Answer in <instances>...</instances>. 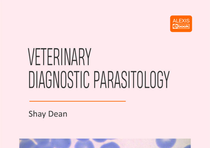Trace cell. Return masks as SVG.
Returning <instances> with one entry per match:
<instances>
[{"mask_svg": "<svg viewBox=\"0 0 210 148\" xmlns=\"http://www.w3.org/2000/svg\"><path fill=\"white\" fill-rule=\"evenodd\" d=\"M21 141L19 144V148H34L35 143L29 139H20Z\"/></svg>", "mask_w": 210, "mask_h": 148, "instance_id": "6", "label": "cell"}, {"mask_svg": "<svg viewBox=\"0 0 210 148\" xmlns=\"http://www.w3.org/2000/svg\"><path fill=\"white\" fill-rule=\"evenodd\" d=\"M133 88H134V73H133Z\"/></svg>", "mask_w": 210, "mask_h": 148, "instance_id": "16", "label": "cell"}, {"mask_svg": "<svg viewBox=\"0 0 210 148\" xmlns=\"http://www.w3.org/2000/svg\"><path fill=\"white\" fill-rule=\"evenodd\" d=\"M48 72H50V76H52V74H51V72L50 71H48L46 72V87H47V88H50V87H48L47 86V73Z\"/></svg>", "mask_w": 210, "mask_h": 148, "instance_id": "10", "label": "cell"}, {"mask_svg": "<svg viewBox=\"0 0 210 148\" xmlns=\"http://www.w3.org/2000/svg\"><path fill=\"white\" fill-rule=\"evenodd\" d=\"M42 74V72L41 71V75L40 78V82H39V88H40V85L41 81V76Z\"/></svg>", "mask_w": 210, "mask_h": 148, "instance_id": "25", "label": "cell"}, {"mask_svg": "<svg viewBox=\"0 0 210 148\" xmlns=\"http://www.w3.org/2000/svg\"><path fill=\"white\" fill-rule=\"evenodd\" d=\"M172 32H190L192 30V17L190 15H171L170 17Z\"/></svg>", "mask_w": 210, "mask_h": 148, "instance_id": "1", "label": "cell"}, {"mask_svg": "<svg viewBox=\"0 0 210 148\" xmlns=\"http://www.w3.org/2000/svg\"><path fill=\"white\" fill-rule=\"evenodd\" d=\"M103 73H102V79H101V85L100 88H101L102 83V80H103Z\"/></svg>", "mask_w": 210, "mask_h": 148, "instance_id": "19", "label": "cell"}, {"mask_svg": "<svg viewBox=\"0 0 210 148\" xmlns=\"http://www.w3.org/2000/svg\"><path fill=\"white\" fill-rule=\"evenodd\" d=\"M169 72H170L169 71L168 75L167 77V80H166V88H167V79L168 78V77L169 76Z\"/></svg>", "mask_w": 210, "mask_h": 148, "instance_id": "23", "label": "cell"}, {"mask_svg": "<svg viewBox=\"0 0 210 148\" xmlns=\"http://www.w3.org/2000/svg\"><path fill=\"white\" fill-rule=\"evenodd\" d=\"M50 142L55 148H69L71 144L70 139H51Z\"/></svg>", "mask_w": 210, "mask_h": 148, "instance_id": "2", "label": "cell"}, {"mask_svg": "<svg viewBox=\"0 0 210 148\" xmlns=\"http://www.w3.org/2000/svg\"><path fill=\"white\" fill-rule=\"evenodd\" d=\"M36 88H37V71H36Z\"/></svg>", "mask_w": 210, "mask_h": 148, "instance_id": "28", "label": "cell"}, {"mask_svg": "<svg viewBox=\"0 0 210 148\" xmlns=\"http://www.w3.org/2000/svg\"><path fill=\"white\" fill-rule=\"evenodd\" d=\"M74 72H76V88H77V72H79V71H74Z\"/></svg>", "mask_w": 210, "mask_h": 148, "instance_id": "12", "label": "cell"}, {"mask_svg": "<svg viewBox=\"0 0 210 148\" xmlns=\"http://www.w3.org/2000/svg\"><path fill=\"white\" fill-rule=\"evenodd\" d=\"M160 72L162 74V76H163V73H162V72L161 71H159L158 72V74H157V85H158V87L159 88H160V87L158 86V74H159V73Z\"/></svg>", "mask_w": 210, "mask_h": 148, "instance_id": "9", "label": "cell"}, {"mask_svg": "<svg viewBox=\"0 0 210 148\" xmlns=\"http://www.w3.org/2000/svg\"><path fill=\"white\" fill-rule=\"evenodd\" d=\"M117 71L116 73V77L115 82V86H114V88H115V87H116V79H117Z\"/></svg>", "mask_w": 210, "mask_h": 148, "instance_id": "17", "label": "cell"}, {"mask_svg": "<svg viewBox=\"0 0 210 148\" xmlns=\"http://www.w3.org/2000/svg\"><path fill=\"white\" fill-rule=\"evenodd\" d=\"M117 73H118V81H119V88H120V79H119V76L118 73V71H117Z\"/></svg>", "mask_w": 210, "mask_h": 148, "instance_id": "18", "label": "cell"}, {"mask_svg": "<svg viewBox=\"0 0 210 148\" xmlns=\"http://www.w3.org/2000/svg\"></svg>", "mask_w": 210, "mask_h": 148, "instance_id": "27", "label": "cell"}, {"mask_svg": "<svg viewBox=\"0 0 210 148\" xmlns=\"http://www.w3.org/2000/svg\"><path fill=\"white\" fill-rule=\"evenodd\" d=\"M42 73V76H43V83H44V88H45V84H44V78H43V72L42 71H41Z\"/></svg>", "mask_w": 210, "mask_h": 148, "instance_id": "24", "label": "cell"}, {"mask_svg": "<svg viewBox=\"0 0 210 148\" xmlns=\"http://www.w3.org/2000/svg\"><path fill=\"white\" fill-rule=\"evenodd\" d=\"M81 88H82V71H81Z\"/></svg>", "mask_w": 210, "mask_h": 148, "instance_id": "13", "label": "cell"}, {"mask_svg": "<svg viewBox=\"0 0 210 148\" xmlns=\"http://www.w3.org/2000/svg\"><path fill=\"white\" fill-rule=\"evenodd\" d=\"M137 86L139 83H140L141 87L142 88L143 85V74L142 72L141 71L140 75V71H139L137 73Z\"/></svg>", "mask_w": 210, "mask_h": 148, "instance_id": "8", "label": "cell"}, {"mask_svg": "<svg viewBox=\"0 0 210 148\" xmlns=\"http://www.w3.org/2000/svg\"><path fill=\"white\" fill-rule=\"evenodd\" d=\"M74 145V148H94L92 142L88 139H78Z\"/></svg>", "mask_w": 210, "mask_h": 148, "instance_id": "5", "label": "cell"}, {"mask_svg": "<svg viewBox=\"0 0 210 148\" xmlns=\"http://www.w3.org/2000/svg\"><path fill=\"white\" fill-rule=\"evenodd\" d=\"M37 143L34 148H54L50 139H34Z\"/></svg>", "mask_w": 210, "mask_h": 148, "instance_id": "4", "label": "cell"}, {"mask_svg": "<svg viewBox=\"0 0 210 148\" xmlns=\"http://www.w3.org/2000/svg\"><path fill=\"white\" fill-rule=\"evenodd\" d=\"M176 139H156L157 146L160 148H171L175 144Z\"/></svg>", "mask_w": 210, "mask_h": 148, "instance_id": "3", "label": "cell"}, {"mask_svg": "<svg viewBox=\"0 0 210 148\" xmlns=\"http://www.w3.org/2000/svg\"><path fill=\"white\" fill-rule=\"evenodd\" d=\"M54 71V75H55V78H56V84H57V88H59V87L58 86V83H57V79H56V74H55V71Z\"/></svg>", "mask_w": 210, "mask_h": 148, "instance_id": "15", "label": "cell"}, {"mask_svg": "<svg viewBox=\"0 0 210 148\" xmlns=\"http://www.w3.org/2000/svg\"><path fill=\"white\" fill-rule=\"evenodd\" d=\"M184 148H191V145H189L185 147Z\"/></svg>", "mask_w": 210, "mask_h": 148, "instance_id": "26", "label": "cell"}, {"mask_svg": "<svg viewBox=\"0 0 210 148\" xmlns=\"http://www.w3.org/2000/svg\"><path fill=\"white\" fill-rule=\"evenodd\" d=\"M100 148H120V147L116 143L112 142L103 144Z\"/></svg>", "mask_w": 210, "mask_h": 148, "instance_id": "7", "label": "cell"}, {"mask_svg": "<svg viewBox=\"0 0 210 148\" xmlns=\"http://www.w3.org/2000/svg\"><path fill=\"white\" fill-rule=\"evenodd\" d=\"M103 74H104V80H105V88H107L106 85V81H105V73H104V71H103Z\"/></svg>", "mask_w": 210, "mask_h": 148, "instance_id": "20", "label": "cell"}, {"mask_svg": "<svg viewBox=\"0 0 210 148\" xmlns=\"http://www.w3.org/2000/svg\"><path fill=\"white\" fill-rule=\"evenodd\" d=\"M146 71H145V88H146Z\"/></svg>", "mask_w": 210, "mask_h": 148, "instance_id": "21", "label": "cell"}, {"mask_svg": "<svg viewBox=\"0 0 210 148\" xmlns=\"http://www.w3.org/2000/svg\"><path fill=\"white\" fill-rule=\"evenodd\" d=\"M71 72V71H69V72L68 73V78H69V79H70V80H71L72 81V86L71 87H69L70 88H72L73 87V81H72V80L69 77V73L70 72Z\"/></svg>", "mask_w": 210, "mask_h": 148, "instance_id": "11", "label": "cell"}, {"mask_svg": "<svg viewBox=\"0 0 210 148\" xmlns=\"http://www.w3.org/2000/svg\"><path fill=\"white\" fill-rule=\"evenodd\" d=\"M44 84V83H40V84Z\"/></svg>", "mask_w": 210, "mask_h": 148, "instance_id": "31", "label": "cell"}, {"mask_svg": "<svg viewBox=\"0 0 210 148\" xmlns=\"http://www.w3.org/2000/svg\"><path fill=\"white\" fill-rule=\"evenodd\" d=\"M131 72L134 73V72H136V71H131Z\"/></svg>", "mask_w": 210, "mask_h": 148, "instance_id": "30", "label": "cell"}, {"mask_svg": "<svg viewBox=\"0 0 210 148\" xmlns=\"http://www.w3.org/2000/svg\"><path fill=\"white\" fill-rule=\"evenodd\" d=\"M58 86L59 87V71H58Z\"/></svg>", "mask_w": 210, "mask_h": 148, "instance_id": "22", "label": "cell"}, {"mask_svg": "<svg viewBox=\"0 0 210 148\" xmlns=\"http://www.w3.org/2000/svg\"><path fill=\"white\" fill-rule=\"evenodd\" d=\"M111 81V82H112V88H114L113 82L112 81Z\"/></svg>", "mask_w": 210, "mask_h": 148, "instance_id": "29", "label": "cell"}, {"mask_svg": "<svg viewBox=\"0 0 210 148\" xmlns=\"http://www.w3.org/2000/svg\"><path fill=\"white\" fill-rule=\"evenodd\" d=\"M53 88H54V71H53Z\"/></svg>", "mask_w": 210, "mask_h": 148, "instance_id": "14", "label": "cell"}]
</instances>
